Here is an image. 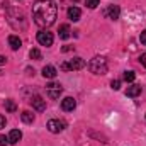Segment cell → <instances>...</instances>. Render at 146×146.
Returning a JSON list of instances; mask_svg holds the SVG:
<instances>
[{
	"instance_id": "obj_15",
	"label": "cell",
	"mask_w": 146,
	"mask_h": 146,
	"mask_svg": "<svg viewBox=\"0 0 146 146\" xmlns=\"http://www.w3.org/2000/svg\"><path fill=\"white\" fill-rule=\"evenodd\" d=\"M21 119H22V122H26V124H33V122H34V114L29 112V110H24V112L21 114Z\"/></svg>"
},
{
	"instance_id": "obj_28",
	"label": "cell",
	"mask_w": 146,
	"mask_h": 146,
	"mask_svg": "<svg viewBox=\"0 0 146 146\" xmlns=\"http://www.w3.org/2000/svg\"><path fill=\"white\" fill-rule=\"evenodd\" d=\"M73 2H78V0H73Z\"/></svg>"
},
{
	"instance_id": "obj_8",
	"label": "cell",
	"mask_w": 146,
	"mask_h": 146,
	"mask_svg": "<svg viewBox=\"0 0 146 146\" xmlns=\"http://www.w3.org/2000/svg\"><path fill=\"white\" fill-rule=\"evenodd\" d=\"M104 15H107V17L112 19V21H117L119 15H121V9H119V5H109V9L104 12Z\"/></svg>"
},
{
	"instance_id": "obj_7",
	"label": "cell",
	"mask_w": 146,
	"mask_h": 146,
	"mask_svg": "<svg viewBox=\"0 0 146 146\" xmlns=\"http://www.w3.org/2000/svg\"><path fill=\"white\" fill-rule=\"evenodd\" d=\"M31 104H33V107H34L37 112L46 110V100H44L42 97H39V95H34V97L31 99Z\"/></svg>"
},
{
	"instance_id": "obj_26",
	"label": "cell",
	"mask_w": 146,
	"mask_h": 146,
	"mask_svg": "<svg viewBox=\"0 0 146 146\" xmlns=\"http://www.w3.org/2000/svg\"><path fill=\"white\" fill-rule=\"evenodd\" d=\"M5 63H7V58H5V56H0V66L5 65Z\"/></svg>"
},
{
	"instance_id": "obj_23",
	"label": "cell",
	"mask_w": 146,
	"mask_h": 146,
	"mask_svg": "<svg viewBox=\"0 0 146 146\" xmlns=\"http://www.w3.org/2000/svg\"><path fill=\"white\" fill-rule=\"evenodd\" d=\"M139 41H141V44H145L146 46V29L141 33V36H139Z\"/></svg>"
},
{
	"instance_id": "obj_9",
	"label": "cell",
	"mask_w": 146,
	"mask_h": 146,
	"mask_svg": "<svg viewBox=\"0 0 146 146\" xmlns=\"http://www.w3.org/2000/svg\"><path fill=\"white\" fill-rule=\"evenodd\" d=\"M75 107H76V100L73 97H66V99L61 100V109L65 110V112H72Z\"/></svg>"
},
{
	"instance_id": "obj_27",
	"label": "cell",
	"mask_w": 146,
	"mask_h": 146,
	"mask_svg": "<svg viewBox=\"0 0 146 146\" xmlns=\"http://www.w3.org/2000/svg\"><path fill=\"white\" fill-rule=\"evenodd\" d=\"M72 49H73L72 46H65V48H63L61 51H63V53H68V51H72Z\"/></svg>"
},
{
	"instance_id": "obj_4",
	"label": "cell",
	"mask_w": 146,
	"mask_h": 146,
	"mask_svg": "<svg viewBox=\"0 0 146 146\" xmlns=\"http://www.w3.org/2000/svg\"><path fill=\"white\" fill-rule=\"evenodd\" d=\"M36 39H37V42H39L41 46L49 48V46L53 44V41H54V36H53V33H49V31L42 29V31H39V33H37Z\"/></svg>"
},
{
	"instance_id": "obj_25",
	"label": "cell",
	"mask_w": 146,
	"mask_h": 146,
	"mask_svg": "<svg viewBox=\"0 0 146 146\" xmlns=\"http://www.w3.org/2000/svg\"><path fill=\"white\" fill-rule=\"evenodd\" d=\"M139 61H141V65H143V66L146 68V53H143V54H141V58H139Z\"/></svg>"
},
{
	"instance_id": "obj_18",
	"label": "cell",
	"mask_w": 146,
	"mask_h": 146,
	"mask_svg": "<svg viewBox=\"0 0 146 146\" xmlns=\"http://www.w3.org/2000/svg\"><path fill=\"white\" fill-rule=\"evenodd\" d=\"M29 56H31V60H41V51L37 48H33L29 51Z\"/></svg>"
},
{
	"instance_id": "obj_12",
	"label": "cell",
	"mask_w": 146,
	"mask_h": 146,
	"mask_svg": "<svg viewBox=\"0 0 146 146\" xmlns=\"http://www.w3.org/2000/svg\"><path fill=\"white\" fill-rule=\"evenodd\" d=\"M56 75H58L56 68H54V66H51V65H48V66H44V68H42V76H44V78L53 80V78H56Z\"/></svg>"
},
{
	"instance_id": "obj_13",
	"label": "cell",
	"mask_w": 146,
	"mask_h": 146,
	"mask_svg": "<svg viewBox=\"0 0 146 146\" xmlns=\"http://www.w3.org/2000/svg\"><path fill=\"white\" fill-rule=\"evenodd\" d=\"M9 46L14 49V51H17V49H21V46H22V41H21V37L19 36H9Z\"/></svg>"
},
{
	"instance_id": "obj_21",
	"label": "cell",
	"mask_w": 146,
	"mask_h": 146,
	"mask_svg": "<svg viewBox=\"0 0 146 146\" xmlns=\"http://www.w3.org/2000/svg\"><path fill=\"white\" fill-rule=\"evenodd\" d=\"M110 87H112V90H119L121 88V80H112L110 82Z\"/></svg>"
},
{
	"instance_id": "obj_22",
	"label": "cell",
	"mask_w": 146,
	"mask_h": 146,
	"mask_svg": "<svg viewBox=\"0 0 146 146\" xmlns=\"http://www.w3.org/2000/svg\"><path fill=\"white\" fill-rule=\"evenodd\" d=\"M7 145H9V138L0 136V146H7Z\"/></svg>"
},
{
	"instance_id": "obj_2",
	"label": "cell",
	"mask_w": 146,
	"mask_h": 146,
	"mask_svg": "<svg viewBox=\"0 0 146 146\" xmlns=\"http://www.w3.org/2000/svg\"><path fill=\"white\" fill-rule=\"evenodd\" d=\"M107 60L104 56H95L94 60H90L88 63V70L95 75H106L107 73Z\"/></svg>"
},
{
	"instance_id": "obj_6",
	"label": "cell",
	"mask_w": 146,
	"mask_h": 146,
	"mask_svg": "<svg viewBox=\"0 0 146 146\" xmlns=\"http://www.w3.org/2000/svg\"><path fill=\"white\" fill-rule=\"evenodd\" d=\"M48 129L51 133H61L65 129V122L63 121H58V119H49L48 121Z\"/></svg>"
},
{
	"instance_id": "obj_5",
	"label": "cell",
	"mask_w": 146,
	"mask_h": 146,
	"mask_svg": "<svg viewBox=\"0 0 146 146\" xmlns=\"http://www.w3.org/2000/svg\"><path fill=\"white\" fill-rule=\"evenodd\" d=\"M46 87H48V95H49V99H60V95H61V92H63V87H61L60 83L51 82V83H48Z\"/></svg>"
},
{
	"instance_id": "obj_3",
	"label": "cell",
	"mask_w": 146,
	"mask_h": 146,
	"mask_svg": "<svg viewBox=\"0 0 146 146\" xmlns=\"http://www.w3.org/2000/svg\"><path fill=\"white\" fill-rule=\"evenodd\" d=\"M60 68H61L63 72H76V70H82V68H85V60L80 58V56H75L72 60L61 63Z\"/></svg>"
},
{
	"instance_id": "obj_20",
	"label": "cell",
	"mask_w": 146,
	"mask_h": 146,
	"mask_svg": "<svg viewBox=\"0 0 146 146\" xmlns=\"http://www.w3.org/2000/svg\"><path fill=\"white\" fill-rule=\"evenodd\" d=\"M97 5H100V0H87V7L88 9H95Z\"/></svg>"
},
{
	"instance_id": "obj_17",
	"label": "cell",
	"mask_w": 146,
	"mask_h": 146,
	"mask_svg": "<svg viewBox=\"0 0 146 146\" xmlns=\"http://www.w3.org/2000/svg\"><path fill=\"white\" fill-rule=\"evenodd\" d=\"M5 109L9 110V112H15L17 110V106H15L14 100H5Z\"/></svg>"
},
{
	"instance_id": "obj_10",
	"label": "cell",
	"mask_w": 146,
	"mask_h": 146,
	"mask_svg": "<svg viewBox=\"0 0 146 146\" xmlns=\"http://www.w3.org/2000/svg\"><path fill=\"white\" fill-rule=\"evenodd\" d=\"M21 139H22V133H21L19 129H12L10 134H9V143H10V145H17Z\"/></svg>"
},
{
	"instance_id": "obj_11",
	"label": "cell",
	"mask_w": 146,
	"mask_h": 146,
	"mask_svg": "<svg viewBox=\"0 0 146 146\" xmlns=\"http://www.w3.org/2000/svg\"><path fill=\"white\" fill-rule=\"evenodd\" d=\"M80 17H82V10L78 7H70L68 9V19L70 21L76 22V21H80Z\"/></svg>"
},
{
	"instance_id": "obj_16",
	"label": "cell",
	"mask_w": 146,
	"mask_h": 146,
	"mask_svg": "<svg viewBox=\"0 0 146 146\" xmlns=\"http://www.w3.org/2000/svg\"><path fill=\"white\" fill-rule=\"evenodd\" d=\"M70 26L68 24H63V26H60V31H58V34H60V37L61 39H68L70 37Z\"/></svg>"
},
{
	"instance_id": "obj_19",
	"label": "cell",
	"mask_w": 146,
	"mask_h": 146,
	"mask_svg": "<svg viewBox=\"0 0 146 146\" xmlns=\"http://www.w3.org/2000/svg\"><path fill=\"white\" fill-rule=\"evenodd\" d=\"M134 78H136V73L134 72H124V80L126 82L131 83V82H134Z\"/></svg>"
},
{
	"instance_id": "obj_24",
	"label": "cell",
	"mask_w": 146,
	"mask_h": 146,
	"mask_svg": "<svg viewBox=\"0 0 146 146\" xmlns=\"http://www.w3.org/2000/svg\"><path fill=\"white\" fill-rule=\"evenodd\" d=\"M5 124H7V121H5V117L0 114V129H3V127H5Z\"/></svg>"
},
{
	"instance_id": "obj_14",
	"label": "cell",
	"mask_w": 146,
	"mask_h": 146,
	"mask_svg": "<svg viewBox=\"0 0 146 146\" xmlns=\"http://www.w3.org/2000/svg\"><path fill=\"white\" fill-rule=\"evenodd\" d=\"M139 94H141V85H131L126 90V95L127 97H138Z\"/></svg>"
},
{
	"instance_id": "obj_29",
	"label": "cell",
	"mask_w": 146,
	"mask_h": 146,
	"mask_svg": "<svg viewBox=\"0 0 146 146\" xmlns=\"http://www.w3.org/2000/svg\"><path fill=\"white\" fill-rule=\"evenodd\" d=\"M0 75H2V70H0Z\"/></svg>"
},
{
	"instance_id": "obj_1",
	"label": "cell",
	"mask_w": 146,
	"mask_h": 146,
	"mask_svg": "<svg viewBox=\"0 0 146 146\" xmlns=\"http://www.w3.org/2000/svg\"><path fill=\"white\" fill-rule=\"evenodd\" d=\"M56 14L58 9L53 0H36L33 5V21L36 26L42 29H48L54 24Z\"/></svg>"
}]
</instances>
